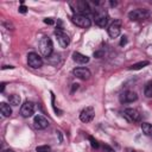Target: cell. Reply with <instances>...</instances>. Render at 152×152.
I'll return each mask as SVG.
<instances>
[{
	"mask_svg": "<svg viewBox=\"0 0 152 152\" xmlns=\"http://www.w3.org/2000/svg\"><path fill=\"white\" fill-rule=\"evenodd\" d=\"M71 20H72V23H74L76 26L83 27V28H87V27H89V26L91 25V21H90V19H89V17L86 15V14H81V13H75V14L72 15Z\"/></svg>",
	"mask_w": 152,
	"mask_h": 152,
	"instance_id": "2",
	"label": "cell"
},
{
	"mask_svg": "<svg viewBox=\"0 0 152 152\" xmlns=\"http://www.w3.org/2000/svg\"><path fill=\"white\" fill-rule=\"evenodd\" d=\"M0 112H1L2 116H10L12 114V108L10 107V104H7L5 102H1L0 103Z\"/></svg>",
	"mask_w": 152,
	"mask_h": 152,
	"instance_id": "15",
	"label": "cell"
},
{
	"mask_svg": "<svg viewBox=\"0 0 152 152\" xmlns=\"http://www.w3.org/2000/svg\"><path fill=\"white\" fill-rule=\"evenodd\" d=\"M26 10H27L26 6H24V5L21 4V6L19 7V12H20V13H26Z\"/></svg>",
	"mask_w": 152,
	"mask_h": 152,
	"instance_id": "22",
	"label": "cell"
},
{
	"mask_svg": "<svg viewBox=\"0 0 152 152\" xmlns=\"http://www.w3.org/2000/svg\"><path fill=\"white\" fill-rule=\"evenodd\" d=\"M5 83H1V91H4V89H5Z\"/></svg>",
	"mask_w": 152,
	"mask_h": 152,
	"instance_id": "26",
	"label": "cell"
},
{
	"mask_svg": "<svg viewBox=\"0 0 152 152\" xmlns=\"http://www.w3.org/2000/svg\"><path fill=\"white\" fill-rule=\"evenodd\" d=\"M126 43H127V39H126V37H125V36H124V37H122V38H121V40H120V45H121V46H122V45H125V44H126Z\"/></svg>",
	"mask_w": 152,
	"mask_h": 152,
	"instance_id": "23",
	"label": "cell"
},
{
	"mask_svg": "<svg viewBox=\"0 0 152 152\" xmlns=\"http://www.w3.org/2000/svg\"><path fill=\"white\" fill-rule=\"evenodd\" d=\"M89 140H90V142H91L93 148H97V147H99V142H97L93 137H89Z\"/></svg>",
	"mask_w": 152,
	"mask_h": 152,
	"instance_id": "21",
	"label": "cell"
},
{
	"mask_svg": "<svg viewBox=\"0 0 152 152\" xmlns=\"http://www.w3.org/2000/svg\"><path fill=\"white\" fill-rule=\"evenodd\" d=\"M120 31H121V21L120 20H115L108 26V34L112 38H116L120 34Z\"/></svg>",
	"mask_w": 152,
	"mask_h": 152,
	"instance_id": "10",
	"label": "cell"
},
{
	"mask_svg": "<svg viewBox=\"0 0 152 152\" xmlns=\"http://www.w3.org/2000/svg\"><path fill=\"white\" fill-rule=\"evenodd\" d=\"M124 116H125L128 121H131V122H137V121L140 120V114H139V112H138L137 109H134V108H126V109L124 110Z\"/></svg>",
	"mask_w": 152,
	"mask_h": 152,
	"instance_id": "9",
	"label": "cell"
},
{
	"mask_svg": "<svg viewBox=\"0 0 152 152\" xmlns=\"http://www.w3.org/2000/svg\"><path fill=\"white\" fill-rule=\"evenodd\" d=\"M27 64L33 69H38V68H40L43 65V59L38 53L30 52L27 55Z\"/></svg>",
	"mask_w": 152,
	"mask_h": 152,
	"instance_id": "4",
	"label": "cell"
},
{
	"mask_svg": "<svg viewBox=\"0 0 152 152\" xmlns=\"http://www.w3.org/2000/svg\"><path fill=\"white\" fill-rule=\"evenodd\" d=\"M8 101H10V103L12 106H19V103H20V96L17 95V94H12V95L8 96Z\"/></svg>",
	"mask_w": 152,
	"mask_h": 152,
	"instance_id": "18",
	"label": "cell"
},
{
	"mask_svg": "<svg viewBox=\"0 0 152 152\" xmlns=\"http://www.w3.org/2000/svg\"><path fill=\"white\" fill-rule=\"evenodd\" d=\"M150 13L145 8H137V10H133L128 13V18L133 21H138V20H142V19H146L148 18Z\"/></svg>",
	"mask_w": 152,
	"mask_h": 152,
	"instance_id": "3",
	"label": "cell"
},
{
	"mask_svg": "<svg viewBox=\"0 0 152 152\" xmlns=\"http://www.w3.org/2000/svg\"><path fill=\"white\" fill-rule=\"evenodd\" d=\"M36 151L37 152H50L51 151V147L48 146V145H40V146H37L36 147Z\"/></svg>",
	"mask_w": 152,
	"mask_h": 152,
	"instance_id": "20",
	"label": "cell"
},
{
	"mask_svg": "<svg viewBox=\"0 0 152 152\" xmlns=\"http://www.w3.org/2000/svg\"><path fill=\"white\" fill-rule=\"evenodd\" d=\"M95 116V110L93 107H86L82 109V112L80 113V119L82 122H90Z\"/></svg>",
	"mask_w": 152,
	"mask_h": 152,
	"instance_id": "8",
	"label": "cell"
},
{
	"mask_svg": "<svg viewBox=\"0 0 152 152\" xmlns=\"http://www.w3.org/2000/svg\"><path fill=\"white\" fill-rule=\"evenodd\" d=\"M144 94L146 97H152V81L147 82L144 88Z\"/></svg>",
	"mask_w": 152,
	"mask_h": 152,
	"instance_id": "19",
	"label": "cell"
},
{
	"mask_svg": "<svg viewBox=\"0 0 152 152\" xmlns=\"http://www.w3.org/2000/svg\"><path fill=\"white\" fill-rule=\"evenodd\" d=\"M107 23H108V15H107V14L102 13V14H97V15L95 17V24H96L97 26L104 27V26L107 25Z\"/></svg>",
	"mask_w": 152,
	"mask_h": 152,
	"instance_id": "14",
	"label": "cell"
},
{
	"mask_svg": "<svg viewBox=\"0 0 152 152\" xmlns=\"http://www.w3.org/2000/svg\"><path fill=\"white\" fill-rule=\"evenodd\" d=\"M72 59L76 63H80V64H87L89 62V57L86 56V55H82L80 52H74L72 53Z\"/></svg>",
	"mask_w": 152,
	"mask_h": 152,
	"instance_id": "13",
	"label": "cell"
},
{
	"mask_svg": "<svg viewBox=\"0 0 152 152\" xmlns=\"http://www.w3.org/2000/svg\"><path fill=\"white\" fill-rule=\"evenodd\" d=\"M33 125L37 129H45L49 126V121L43 115H36L33 119Z\"/></svg>",
	"mask_w": 152,
	"mask_h": 152,
	"instance_id": "12",
	"label": "cell"
},
{
	"mask_svg": "<svg viewBox=\"0 0 152 152\" xmlns=\"http://www.w3.org/2000/svg\"><path fill=\"white\" fill-rule=\"evenodd\" d=\"M148 64H150L148 61H141V62H138V63L132 64L128 69H129V70H139V69H141V68H144V66H146V65H148Z\"/></svg>",
	"mask_w": 152,
	"mask_h": 152,
	"instance_id": "17",
	"label": "cell"
},
{
	"mask_svg": "<svg viewBox=\"0 0 152 152\" xmlns=\"http://www.w3.org/2000/svg\"><path fill=\"white\" fill-rule=\"evenodd\" d=\"M2 152H14V151H13L12 148H6V150H4Z\"/></svg>",
	"mask_w": 152,
	"mask_h": 152,
	"instance_id": "25",
	"label": "cell"
},
{
	"mask_svg": "<svg viewBox=\"0 0 152 152\" xmlns=\"http://www.w3.org/2000/svg\"><path fill=\"white\" fill-rule=\"evenodd\" d=\"M44 23H45V24H50V25H51V24H53V20H52L51 18H46V19L44 20Z\"/></svg>",
	"mask_w": 152,
	"mask_h": 152,
	"instance_id": "24",
	"label": "cell"
},
{
	"mask_svg": "<svg viewBox=\"0 0 152 152\" xmlns=\"http://www.w3.org/2000/svg\"><path fill=\"white\" fill-rule=\"evenodd\" d=\"M133 152H135V151H133Z\"/></svg>",
	"mask_w": 152,
	"mask_h": 152,
	"instance_id": "27",
	"label": "cell"
},
{
	"mask_svg": "<svg viewBox=\"0 0 152 152\" xmlns=\"http://www.w3.org/2000/svg\"><path fill=\"white\" fill-rule=\"evenodd\" d=\"M55 34L57 36V40L59 43V45L62 48H66L70 44V38L69 36L62 30V27H57V30L55 31Z\"/></svg>",
	"mask_w": 152,
	"mask_h": 152,
	"instance_id": "6",
	"label": "cell"
},
{
	"mask_svg": "<svg viewBox=\"0 0 152 152\" xmlns=\"http://www.w3.org/2000/svg\"><path fill=\"white\" fill-rule=\"evenodd\" d=\"M72 74L77 77V78H81V80H89L90 78V76H91V74H90V71L87 69V68H75L74 70H72Z\"/></svg>",
	"mask_w": 152,
	"mask_h": 152,
	"instance_id": "11",
	"label": "cell"
},
{
	"mask_svg": "<svg viewBox=\"0 0 152 152\" xmlns=\"http://www.w3.org/2000/svg\"><path fill=\"white\" fill-rule=\"evenodd\" d=\"M141 131L147 137H152V125L148 122H142L141 124Z\"/></svg>",
	"mask_w": 152,
	"mask_h": 152,
	"instance_id": "16",
	"label": "cell"
},
{
	"mask_svg": "<svg viewBox=\"0 0 152 152\" xmlns=\"http://www.w3.org/2000/svg\"><path fill=\"white\" fill-rule=\"evenodd\" d=\"M33 113H34V103L31 102V101H25V102L21 104V108H20V114H21V116H24V118H30V116H32Z\"/></svg>",
	"mask_w": 152,
	"mask_h": 152,
	"instance_id": "7",
	"label": "cell"
},
{
	"mask_svg": "<svg viewBox=\"0 0 152 152\" xmlns=\"http://www.w3.org/2000/svg\"><path fill=\"white\" fill-rule=\"evenodd\" d=\"M39 50L42 52V55L46 58H49L51 55H52V51H53V44H52V40L49 38V37H43L40 40H39Z\"/></svg>",
	"mask_w": 152,
	"mask_h": 152,
	"instance_id": "1",
	"label": "cell"
},
{
	"mask_svg": "<svg viewBox=\"0 0 152 152\" xmlns=\"http://www.w3.org/2000/svg\"><path fill=\"white\" fill-rule=\"evenodd\" d=\"M119 100H120L121 103H132V102L138 100V95L133 90H125L120 94Z\"/></svg>",
	"mask_w": 152,
	"mask_h": 152,
	"instance_id": "5",
	"label": "cell"
}]
</instances>
